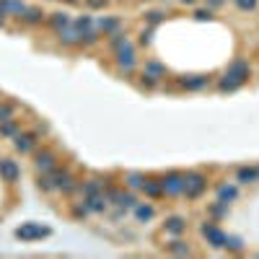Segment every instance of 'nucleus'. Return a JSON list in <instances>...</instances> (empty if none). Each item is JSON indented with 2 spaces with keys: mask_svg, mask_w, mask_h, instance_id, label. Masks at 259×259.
<instances>
[{
  "mask_svg": "<svg viewBox=\"0 0 259 259\" xmlns=\"http://www.w3.org/2000/svg\"><path fill=\"white\" fill-rule=\"evenodd\" d=\"M70 24H73V19H70V13H65V11L52 13V19H50V26L55 29V32H60V29H65V26H70Z\"/></svg>",
  "mask_w": 259,
  "mask_h": 259,
  "instance_id": "b1692460",
  "label": "nucleus"
},
{
  "mask_svg": "<svg viewBox=\"0 0 259 259\" xmlns=\"http://www.w3.org/2000/svg\"><path fill=\"white\" fill-rule=\"evenodd\" d=\"M52 231L47 225H39V223H26L21 228H16V236L24 238V241H34V238H44V236H50Z\"/></svg>",
  "mask_w": 259,
  "mask_h": 259,
  "instance_id": "6e6552de",
  "label": "nucleus"
},
{
  "mask_svg": "<svg viewBox=\"0 0 259 259\" xmlns=\"http://www.w3.org/2000/svg\"><path fill=\"white\" fill-rule=\"evenodd\" d=\"M207 215L212 218V220H220V218H225L228 215V202H212V205H207Z\"/></svg>",
  "mask_w": 259,
  "mask_h": 259,
  "instance_id": "393cba45",
  "label": "nucleus"
},
{
  "mask_svg": "<svg viewBox=\"0 0 259 259\" xmlns=\"http://www.w3.org/2000/svg\"><path fill=\"white\" fill-rule=\"evenodd\" d=\"M24 11H26V6L21 3V0H6V13H13V16H21Z\"/></svg>",
  "mask_w": 259,
  "mask_h": 259,
  "instance_id": "2f4dec72",
  "label": "nucleus"
},
{
  "mask_svg": "<svg viewBox=\"0 0 259 259\" xmlns=\"http://www.w3.org/2000/svg\"><path fill=\"white\" fill-rule=\"evenodd\" d=\"M153 29H156V26L140 29V44H143V47H150V42H153Z\"/></svg>",
  "mask_w": 259,
  "mask_h": 259,
  "instance_id": "c9c22d12",
  "label": "nucleus"
},
{
  "mask_svg": "<svg viewBox=\"0 0 259 259\" xmlns=\"http://www.w3.org/2000/svg\"><path fill=\"white\" fill-rule=\"evenodd\" d=\"M256 176H259V166H256Z\"/></svg>",
  "mask_w": 259,
  "mask_h": 259,
  "instance_id": "49530a36",
  "label": "nucleus"
},
{
  "mask_svg": "<svg viewBox=\"0 0 259 259\" xmlns=\"http://www.w3.org/2000/svg\"><path fill=\"white\" fill-rule=\"evenodd\" d=\"M96 26H99V32H101L104 37H109V34L117 32V29H122V21H119L117 16H104V19L96 21Z\"/></svg>",
  "mask_w": 259,
  "mask_h": 259,
  "instance_id": "dca6fc26",
  "label": "nucleus"
},
{
  "mask_svg": "<svg viewBox=\"0 0 259 259\" xmlns=\"http://www.w3.org/2000/svg\"><path fill=\"white\" fill-rule=\"evenodd\" d=\"M143 181H145V176H143V174H135V171L125 176V184H127V189H140V187H143Z\"/></svg>",
  "mask_w": 259,
  "mask_h": 259,
  "instance_id": "c756f323",
  "label": "nucleus"
},
{
  "mask_svg": "<svg viewBox=\"0 0 259 259\" xmlns=\"http://www.w3.org/2000/svg\"><path fill=\"white\" fill-rule=\"evenodd\" d=\"M78 34H81V44H86V47L99 42V32H96V29H83V32H78Z\"/></svg>",
  "mask_w": 259,
  "mask_h": 259,
  "instance_id": "7c9ffc66",
  "label": "nucleus"
},
{
  "mask_svg": "<svg viewBox=\"0 0 259 259\" xmlns=\"http://www.w3.org/2000/svg\"><path fill=\"white\" fill-rule=\"evenodd\" d=\"M179 3H181V6H194L197 0H179Z\"/></svg>",
  "mask_w": 259,
  "mask_h": 259,
  "instance_id": "c03bdc74",
  "label": "nucleus"
},
{
  "mask_svg": "<svg viewBox=\"0 0 259 259\" xmlns=\"http://www.w3.org/2000/svg\"><path fill=\"white\" fill-rule=\"evenodd\" d=\"M132 210H135V218H138L140 223H148V220H153V218H156V207H153V205H148V202H138Z\"/></svg>",
  "mask_w": 259,
  "mask_h": 259,
  "instance_id": "a211bd4d",
  "label": "nucleus"
},
{
  "mask_svg": "<svg viewBox=\"0 0 259 259\" xmlns=\"http://www.w3.org/2000/svg\"><path fill=\"white\" fill-rule=\"evenodd\" d=\"M16 117V106L13 104H0V122H8Z\"/></svg>",
  "mask_w": 259,
  "mask_h": 259,
  "instance_id": "72a5a7b5",
  "label": "nucleus"
},
{
  "mask_svg": "<svg viewBox=\"0 0 259 259\" xmlns=\"http://www.w3.org/2000/svg\"><path fill=\"white\" fill-rule=\"evenodd\" d=\"M158 181L163 187V194H169V197H179L181 192H184V174H179V171H169Z\"/></svg>",
  "mask_w": 259,
  "mask_h": 259,
  "instance_id": "423d86ee",
  "label": "nucleus"
},
{
  "mask_svg": "<svg viewBox=\"0 0 259 259\" xmlns=\"http://www.w3.org/2000/svg\"><path fill=\"white\" fill-rule=\"evenodd\" d=\"M223 75H228V78H233L236 83H246L249 78H251V65L246 63V60H233V63L231 65H228L225 68V73Z\"/></svg>",
  "mask_w": 259,
  "mask_h": 259,
  "instance_id": "0eeeda50",
  "label": "nucleus"
},
{
  "mask_svg": "<svg viewBox=\"0 0 259 259\" xmlns=\"http://www.w3.org/2000/svg\"><path fill=\"white\" fill-rule=\"evenodd\" d=\"M225 249H233V251H241L243 249V241L238 236H225Z\"/></svg>",
  "mask_w": 259,
  "mask_h": 259,
  "instance_id": "58836bf2",
  "label": "nucleus"
},
{
  "mask_svg": "<svg viewBox=\"0 0 259 259\" xmlns=\"http://www.w3.org/2000/svg\"><path fill=\"white\" fill-rule=\"evenodd\" d=\"M57 39H60V44H65V47H75V44H81V34H78V29H75L73 24L65 26V29H60Z\"/></svg>",
  "mask_w": 259,
  "mask_h": 259,
  "instance_id": "4468645a",
  "label": "nucleus"
},
{
  "mask_svg": "<svg viewBox=\"0 0 259 259\" xmlns=\"http://www.w3.org/2000/svg\"><path fill=\"white\" fill-rule=\"evenodd\" d=\"M6 24V13H0V26H3Z\"/></svg>",
  "mask_w": 259,
  "mask_h": 259,
  "instance_id": "a18cd8bd",
  "label": "nucleus"
},
{
  "mask_svg": "<svg viewBox=\"0 0 259 259\" xmlns=\"http://www.w3.org/2000/svg\"><path fill=\"white\" fill-rule=\"evenodd\" d=\"M207 189V176L202 171H189L184 174V194L187 200H197V197H202V192Z\"/></svg>",
  "mask_w": 259,
  "mask_h": 259,
  "instance_id": "f03ea898",
  "label": "nucleus"
},
{
  "mask_svg": "<svg viewBox=\"0 0 259 259\" xmlns=\"http://www.w3.org/2000/svg\"><path fill=\"white\" fill-rule=\"evenodd\" d=\"M140 192L145 197H150V200H158V197H163V187H161V181H153V179H145L143 181V187Z\"/></svg>",
  "mask_w": 259,
  "mask_h": 259,
  "instance_id": "aec40b11",
  "label": "nucleus"
},
{
  "mask_svg": "<svg viewBox=\"0 0 259 259\" xmlns=\"http://www.w3.org/2000/svg\"><path fill=\"white\" fill-rule=\"evenodd\" d=\"M78 187L81 184L73 179V174L68 169H60V166H55L52 171L39 176V189H44V192H65V194H70Z\"/></svg>",
  "mask_w": 259,
  "mask_h": 259,
  "instance_id": "f257e3e1",
  "label": "nucleus"
},
{
  "mask_svg": "<svg viewBox=\"0 0 259 259\" xmlns=\"http://www.w3.org/2000/svg\"><path fill=\"white\" fill-rule=\"evenodd\" d=\"M70 215H73L75 220H83V218L88 215V207H86V202H81V205H73V210H70Z\"/></svg>",
  "mask_w": 259,
  "mask_h": 259,
  "instance_id": "4c0bfd02",
  "label": "nucleus"
},
{
  "mask_svg": "<svg viewBox=\"0 0 259 259\" xmlns=\"http://www.w3.org/2000/svg\"><path fill=\"white\" fill-rule=\"evenodd\" d=\"M0 176H3L6 181H19V176H21V169H19V163L16 161H11V158H3L0 161Z\"/></svg>",
  "mask_w": 259,
  "mask_h": 259,
  "instance_id": "f8f14e48",
  "label": "nucleus"
},
{
  "mask_svg": "<svg viewBox=\"0 0 259 259\" xmlns=\"http://www.w3.org/2000/svg\"><path fill=\"white\" fill-rule=\"evenodd\" d=\"M78 189H81V194H83V197H91V194L104 192V189H101V179H88V181H83V184H81Z\"/></svg>",
  "mask_w": 259,
  "mask_h": 259,
  "instance_id": "a878e982",
  "label": "nucleus"
},
{
  "mask_svg": "<svg viewBox=\"0 0 259 259\" xmlns=\"http://www.w3.org/2000/svg\"><path fill=\"white\" fill-rule=\"evenodd\" d=\"M163 19H166L163 11H148V13H145V24H148V26H158Z\"/></svg>",
  "mask_w": 259,
  "mask_h": 259,
  "instance_id": "473e14b6",
  "label": "nucleus"
},
{
  "mask_svg": "<svg viewBox=\"0 0 259 259\" xmlns=\"http://www.w3.org/2000/svg\"><path fill=\"white\" fill-rule=\"evenodd\" d=\"M236 181L238 184H256L259 176H256V166H241L236 171Z\"/></svg>",
  "mask_w": 259,
  "mask_h": 259,
  "instance_id": "f3484780",
  "label": "nucleus"
},
{
  "mask_svg": "<svg viewBox=\"0 0 259 259\" xmlns=\"http://www.w3.org/2000/svg\"><path fill=\"white\" fill-rule=\"evenodd\" d=\"M34 166H37L39 174H47L57 166V156L52 153V150H39V153L34 156Z\"/></svg>",
  "mask_w": 259,
  "mask_h": 259,
  "instance_id": "9d476101",
  "label": "nucleus"
},
{
  "mask_svg": "<svg viewBox=\"0 0 259 259\" xmlns=\"http://www.w3.org/2000/svg\"><path fill=\"white\" fill-rule=\"evenodd\" d=\"M166 251L174 254V256H189V254H192L189 243L181 241V238H176V241H171V243H166Z\"/></svg>",
  "mask_w": 259,
  "mask_h": 259,
  "instance_id": "4be33fe9",
  "label": "nucleus"
},
{
  "mask_svg": "<svg viewBox=\"0 0 259 259\" xmlns=\"http://www.w3.org/2000/svg\"><path fill=\"white\" fill-rule=\"evenodd\" d=\"M21 130H19V122L16 119H8V122H0V135L3 138H16Z\"/></svg>",
  "mask_w": 259,
  "mask_h": 259,
  "instance_id": "bb28decb",
  "label": "nucleus"
},
{
  "mask_svg": "<svg viewBox=\"0 0 259 259\" xmlns=\"http://www.w3.org/2000/svg\"><path fill=\"white\" fill-rule=\"evenodd\" d=\"M37 140H39V132H19L16 138H13V148H16L19 153H32Z\"/></svg>",
  "mask_w": 259,
  "mask_h": 259,
  "instance_id": "1a4fd4ad",
  "label": "nucleus"
},
{
  "mask_svg": "<svg viewBox=\"0 0 259 259\" xmlns=\"http://www.w3.org/2000/svg\"><path fill=\"white\" fill-rule=\"evenodd\" d=\"M143 73H148V75H153V78H163L166 75V65L163 63H158V60H145V65H143Z\"/></svg>",
  "mask_w": 259,
  "mask_h": 259,
  "instance_id": "5701e85b",
  "label": "nucleus"
},
{
  "mask_svg": "<svg viewBox=\"0 0 259 259\" xmlns=\"http://www.w3.org/2000/svg\"><path fill=\"white\" fill-rule=\"evenodd\" d=\"M125 42H130V39H127V34L122 32V29H117L114 34H109V47H112V50H119Z\"/></svg>",
  "mask_w": 259,
  "mask_h": 259,
  "instance_id": "c85d7f7f",
  "label": "nucleus"
},
{
  "mask_svg": "<svg viewBox=\"0 0 259 259\" xmlns=\"http://www.w3.org/2000/svg\"><path fill=\"white\" fill-rule=\"evenodd\" d=\"M83 202L88 207V212H104L109 207V200H106V194L99 192V194H91V197H83Z\"/></svg>",
  "mask_w": 259,
  "mask_h": 259,
  "instance_id": "2eb2a0df",
  "label": "nucleus"
},
{
  "mask_svg": "<svg viewBox=\"0 0 259 259\" xmlns=\"http://www.w3.org/2000/svg\"><path fill=\"white\" fill-rule=\"evenodd\" d=\"M200 233L207 238V243H210L212 249H225V236H228V233L220 231L215 220H205L202 228H200Z\"/></svg>",
  "mask_w": 259,
  "mask_h": 259,
  "instance_id": "39448f33",
  "label": "nucleus"
},
{
  "mask_svg": "<svg viewBox=\"0 0 259 259\" xmlns=\"http://www.w3.org/2000/svg\"><path fill=\"white\" fill-rule=\"evenodd\" d=\"M212 19V8H197L194 11V21H210Z\"/></svg>",
  "mask_w": 259,
  "mask_h": 259,
  "instance_id": "a19ab883",
  "label": "nucleus"
},
{
  "mask_svg": "<svg viewBox=\"0 0 259 259\" xmlns=\"http://www.w3.org/2000/svg\"><path fill=\"white\" fill-rule=\"evenodd\" d=\"M233 6L238 11H256L259 8V0H233Z\"/></svg>",
  "mask_w": 259,
  "mask_h": 259,
  "instance_id": "e433bc0d",
  "label": "nucleus"
},
{
  "mask_svg": "<svg viewBox=\"0 0 259 259\" xmlns=\"http://www.w3.org/2000/svg\"><path fill=\"white\" fill-rule=\"evenodd\" d=\"M163 231L169 233V236H181V233L187 231V218H181V215H171V218H166Z\"/></svg>",
  "mask_w": 259,
  "mask_h": 259,
  "instance_id": "ddd939ff",
  "label": "nucleus"
},
{
  "mask_svg": "<svg viewBox=\"0 0 259 259\" xmlns=\"http://www.w3.org/2000/svg\"><path fill=\"white\" fill-rule=\"evenodd\" d=\"M215 194H218L220 202H228V205H231L236 197H238V187H233V184H220V187L215 189Z\"/></svg>",
  "mask_w": 259,
  "mask_h": 259,
  "instance_id": "412c9836",
  "label": "nucleus"
},
{
  "mask_svg": "<svg viewBox=\"0 0 259 259\" xmlns=\"http://www.w3.org/2000/svg\"><path fill=\"white\" fill-rule=\"evenodd\" d=\"M241 83H236L233 78H228V75H223V78L218 81V91H223V94H233V91H238Z\"/></svg>",
  "mask_w": 259,
  "mask_h": 259,
  "instance_id": "cd10ccee",
  "label": "nucleus"
},
{
  "mask_svg": "<svg viewBox=\"0 0 259 259\" xmlns=\"http://www.w3.org/2000/svg\"><path fill=\"white\" fill-rule=\"evenodd\" d=\"M158 83H161V81H158V78H153V75H148V73H140V86H143V88L153 91Z\"/></svg>",
  "mask_w": 259,
  "mask_h": 259,
  "instance_id": "f704fd0d",
  "label": "nucleus"
},
{
  "mask_svg": "<svg viewBox=\"0 0 259 259\" xmlns=\"http://www.w3.org/2000/svg\"><path fill=\"white\" fill-rule=\"evenodd\" d=\"M179 86L187 91H202L210 86V75H184V78H179Z\"/></svg>",
  "mask_w": 259,
  "mask_h": 259,
  "instance_id": "9b49d317",
  "label": "nucleus"
},
{
  "mask_svg": "<svg viewBox=\"0 0 259 259\" xmlns=\"http://www.w3.org/2000/svg\"><path fill=\"white\" fill-rule=\"evenodd\" d=\"M44 16H47V13H44L42 8H26L19 19H21L24 24H29V26H37V24L44 21Z\"/></svg>",
  "mask_w": 259,
  "mask_h": 259,
  "instance_id": "6ab92c4d",
  "label": "nucleus"
},
{
  "mask_svg": "<svg viewBox=\"0 0 259 259\" xmlns=\"http://www.w3.org/2000/svg\"><path fill=\"white\" fill-rule=\"evenodd\" d=\"M225 3V0H207V8H212V11H215V8H220Z\"/></svg>",
  "mask_w": 259,
  "mask_h": 259,
  "instance_id": "37998d69",
  "label": "nucleus"
},
{
  "mask_svg": "<svg viewBox=\"0 0 259 259\" xmlns=\"http://www.w3.org/2000/svg\"><path fill=\"white\" fill-rule=\"evenodd\" d=\"M86 6H91V8H106V6H109V0H86Z\"/></svg>",
  "mask_w": 259,
  "mask_h": 259,
  "instance_id": "79ce46f5",
  "label": "nucleus"
},
{
  "mask_svg": "<svg viewBox=\"0 0 259 259\" xmlns=\"http://www.w3.org/2000/svg\"><path fill=\"white\" fill-rule=\"evenodd\" d=\"M114 63H117L119 70H125V73H132L135 68H138V52H135L132 42H125L119 50H114Z\"/></svg>",
  "mask_w": 259,
  "mask_h": 259,
  "instance_id": "7ed1b4c3",
  "label": "nucleus"
},
{
  "mask_svg": "<svg viewBox=\"0 0 259 259\" xmlns=\"http://www.w3.org/2000/svg\"><path fill=\"white\" fill-rule=\"evenodd\" d=\"M104 194H106V200H109L112 205L125 207V210H132L135 205H138V197H135L130 189H117V187H109Z\"/></svg>",
  "mask_w": 259,
  "mask_h": 259,
  "instance_id": "20e7f679",
  "label": "nucleus"
},
{
  "mask_svg": "<svg viewBox=\"0 0 259 259\" xmlns=\"http://www.w3.org/2000/svg\"><path fill=\"white\" fill-rule=\"evenodd\" d=\"M73 26L78 29V32H83V29H91V26H94V19H91V16H81V19L73 21Z\"/></svg>",
  "mask_w": 259,
  "mask_h": 259,
  "instance_id": "ea45409f",
  "label": "nucleus"
}]
</instances>
